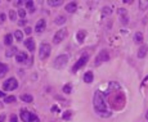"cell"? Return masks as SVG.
Listing matches in <instances>:
<instances>
[{
    "label": "cell",
    "instance_id": "6da1fadb",
    "mask_svg": "<svg viewBox=\"0 0 148 122\" xmlns=\"http://www.w3.org/2000/svg\"><path fill=\"white\" fill-rule=\"evenodd\" d=\"M93 105H94V109L98 115H100L102 117H109L111 113L107 109V103L105 100V96H103L102 91L97 90L94 93V96H93Z\"/></svg>",
    "mask_w": 148,
    "mask_h": 122
},
{
    "label": "cell",
    "instance_id": "7a4b0ae2",
    "mask_svg": "<svg viewBox=\"0 0 148 122\" xmlns=\"http://www.w3.org/2000/svg\"><path fill=\"white\" fill-rule=\"evenodd\" d=\"M67 62H68V55L67 54H61L54 59L53 66H54V68H57V70H62V68L66 67Z\"/></svg>",
    "mask_w": 148,
    "mask_h": 122
},
{
    "label": "cell",
    "instance_id": "3957f363",
    "mask_svg": "<svg viewBox=\"0 0 148 122\" xmlns=\"http://www.w3.org/2000/svg\"><path fill=\"white\" fill-rule=\"evenodd\" d=\"M50 52H52V46L49 45V44H46V43H43L41 45H40V49H39V57H40V59L45 60L46 58H49Z\"/></svg>",
    "mask_w": 148,
    "mask_h": 122
},
{
    "label": "cell",
    "instance_id": "277c9868",
    "mask_svg": "<svg viewBox=\"0 0 148 122\" xmlns=\"http://www.w3.org/2000/svg\"><path fill=\"white\" fill-rule=\"evenodd\" d=\"M18 87V81L14 79V77H10V79L5 80L4 84H3V89L5 91H12V90H16Z\"/></svg>",
    "mask_w": 148,
    "mask_h": 122
},
{
    "label": "cell",
    "instance_id": "5b68a950",
    "mask_svg": "<svg viewBox=\"0 0 148 122\" xmlns=\"http://www.w3.org/2000/svg\"><path fill=\"white\" fill-rule=\"evenodd\" d=\"M88 59H89V55L88 54H83L80 58H79V60H76V63L73 64V67H72V72H76V71H79L80 68H83L85 64L88 63Z\"/></svg>",
    "mask_w": 148,
    "mask_h": 122
},
{
    "label": "cell",
    "instance_id": "8992f818",
    "mask_svg": "<svg viewBox=\"0 0 148 122\" xmlns=\"http://www.w3.org/2000/svg\"><path fill=\"white\" fill-rule=\"evenodd\" d=\"M21 120L23 122H34V121H39V118L36 117V116L34 115V113L29 112V110H24L22 109L21 110Z\"/></svg>",
    "mask_w": 148,
    "mask_h": 122
},
{
    "label": "cell",
    "instance_id": "52a82bcc",
    "mask_svg": "<svg viewBox=\"0 0 148 122\" xmlns=\"http://www.w3.org/2000/svg\"><path fill=\"white\" fill-rule=\"evenodd\" d=\"M108 59H109V54H108V52H107V50H100L99 53H98L97 58H95L94 64H95V66H100L102 63L107 62Z\"/></svg>",
    "mask_w": 148,
    "mask_h": 122
},
{
    "label": "cell",
    "instance_id": "ba28073f",
    "mask_svg": "<svg viewBox=\"0 0 148 122\" xmlns=\"http://www.w3.org/2000/svg\"><path fill=\"white\" fill-rule=\"evenodd\" d=\"M66 36H67V30H66V28L58 30V31L56 32V35H54V37H53V43H54V44L62 43V41H63L64 39H66Z\"/></svg>",
    "mask_w": 148,
    "mask_h": 122
},
{
    "label": "cell",
    "instance_id": "9c48e42d",
    "mask_svg": "<svg viewBox=\"0 0 148 122\" xmlns=\"http://www.w3.org/2000/svg\"><path fill=\"white\" fill-rule=\"evenodd\" d=\"M117 14L120 17V21H121L122 24H128L129 23V16H128V10L124 9V8H119L117 9Z\"/></svg>",
    "mask_w": 148,
    "mask_h": 122
},
{
    "label": "cell",
    "instance_id": "30bf717a",
    "mask_svg": "<svg viewBox=\"0 0 148 122\" xmlns=\"http://www.w3.org/2000/svg\"><path fill=\"white\" fill-rule=\"evenodd\" d=\"M27 59H29V57H27V54L24 52H18L17 54H16V60H17L18 63H26Z\"/></svg>",
    "mask_w": 148,
    "mask_h": 122
},
{
    "label": "cell",
    "instance_id": "8fae6325",
    "mask_svg": "<svg viewBox=\"0 0 148 122\" xmlns=\"http://www.w3.org/2000/svg\"><path fill=\"white\" fill-rule=\"evenodd\" d=\"M45 26H46L45 19H39V21L36 22V24H35V31L36 32H43L44 30H45Z\"/></svg>",
    "mask_w": 148,
    "mask_h": 122
},
{
    "label": "cell",
    "instance_id": "7c38bea8",
    "mask_svg": "<svg viewBox=\"0 0 148 122\" xmlns=\"http://www.w3.org/2000/svg\"><path fill=\"white\" fill-rule=\"evenodd\" d=\"M24 46L27 48V50H30V52H34L35 50V40L34 39H26L24 40Z\"/></svg>",
    "mask_w": 148,
    "mask_h": 122
},
{
    "label": "cell",
    "instance_id": "4fadbf2b",
    "mask_svg": "<svg viewBox=\"0 0 148 122\" xmlns=\"http://www.w3.org/2000/svg\"><path fill=\"white\" fill-rule=\"evenodd\" d=\"M147 53H148V45H142L141 48L138 49V53H136V55H138V58H144L147 55Z\"/></svg>",
    "mask_w": 148,
    "mask_h": 122
},
{
    "label": "cell",
    "instance_id": "5bb4252c",
    "mask_svg": "<svg viewBox=\"0 0 148 122\" xmlns=\"http://www.w3.org/2000/svg\"><path fill=\"white\" fill-rule=\"evenodd\" d=\"M76 9H77V4L75 1H71L66 5V12L67 13H75Z\"/></svg>",
    "mask_w": 148,
    "mask_h": 122
},
{
    "label": "cell",
    "instance_id": "9a60e30c",
    "mask_svg": "<svg viewBox=\"0 0 148 122\" xmlns=\"http://www.w3.org/2000/svg\"><path fill=\"white\" fill-rule=\"evenodd\" d=\"M93 80H94V76H93V72L88 71L84 75V81L86 82V84H92Z\"/></svg>",
    "mask_w": 148,
    "mask_h": 122
},
{
    "label": "cell",
    "instance_id": "2e32d148",
    "mask_svg": "<svg viewBox=\"0 0 148 122\" xmlns=\"http://www.w3.org/2000/svg\"><path fill=\"white\" fill-rule=\"evenodd\" d=\"M133 40H134L135 44H142L143 43V34H142V32H135Z\"/></svg>",
    "mask_w": 148,
    "mask_h": 122
},
{
    "label": "cell",
    "instance_id": "e0dca14e",
    "mask_svg": "<svg viewBox=\"0 0 148 122\" xmlns=\"http://www.w3.org/2000/svg\"><path fill=\"white\" fill-rule=\"evenodd\" d=\"M85 36H86V31H85V30H80V31L76 34V40H77L79 43H83Z\"/></svg>",
    "mask_w": 148,
    "mask_h": 122
},
{
    "label": "cell",
    "instance_id": "ac0fdd59",
    "mask_svg": "<svg viewBox=\"0 0 148 122\" xmlns=\"http://www.w3.org/2000/svg\"><path fill=\"white\" fill-rule=\"evenodd\" d=\"M21 100L22 102H26V103H31V102L34 100V98H32V95H30V94H22V95H21Z\"/></svg>",
    "mask_w": 148,
    "mask_h": 122
},
{
    "label": "cell",
    "instance_id": "d6986e66",
    "mask_svg": "<svg viewBox=\"0 0 148 122\" xmlns=\"http://www.w3.org/2000/svg\"><path fill=\"white\" fill-rule=\"evenodd\" d=\"M4 44H5V45H8V46L12 45V44H13V35H10V34L5 35V37H4Z\"/></svg>",
    "mask_w": 148,
    "mask_h": 122
},
{
    "label": "cell",
    "instance_id": "ffe728a7",
    "mask_svg": "<svg viewBox=\"0 0 148 122\" xmlns=\"http://www.w3.org/2000/svg\"><path fill=\"white\" fill-rule=\"evenodd\" d=\"M17 50H18V49L16 48V46H14V48H10V49H8V50L5 52V55H7V57H13L14 54H17V53H18Z\"/></svg>",
    "mask_w": 148,
    "mask_h": 122
},
{
    "label": "cell",
    "instance_id": "44dd1931",
    "mask_svg": "<svg viewBox=\"0 0 148 122\" xmlns=\"http://www.w3.org/2000/svg\"><path fill=\"white\" fill-rule=\"evenodd\" d=\"M8 72V66L4 63H0V77H3Z\"/></svg>",
    "mask_w": 148,
    "mask_h": 122
},
{
    "label": "cell",
    "instance_id": "7402d4cb",
    "mask_svg": "<svg viewBox=\"0 0 148 122\" xmlns=\"http://www.w3.org/2000/svg\"><path fill=\"white\" fill-rule=\"evenodd\" d=\"M48 4L50 5V7H59V5L63 4V1H62V0H49Z\"/></svg>",
    "mask_w": 148,
    "mask_h": 122
},
{
    "label": "cell",
    "instance_id": "603a6c76",
    "mask_svg": "<svg viewBox=\"0 0 148 122\" xmlns=\"http://www.w3.org/2000/svg\"><path fill=\"white\" fill-rule=\"evenodd\" d=\"M66 22V17L64 16H58L56 19H54V23L56 24H63Z\"/></svg>",
    "mask_w": 148,
    "mask_h": 122
},
{
    "label": "cell",
    "instance_id": "cb8c5ba5",
    "mask_svg": "<svg viewBox=\"0 0 148 122\" xmlns=\"http://www.w3.org/2000/svg\"><path fill=\"white\" fill-rule=\"evenodd\" d=\"M139 8H141V10L148 9V0H141L139 1Z\"/></svg>",
    "mask_w": 148,
    "mask_h": 122
},
{
    "label": "cell",
    "instance_id": "d4e9b609",
    "mask_svg": "<svg viewBox=\"0 0 148 122\" xmlns=\"http://www.w3.org/2000/svg\"><path fill=\"white\" fill-rule=\"evenodd\" d=\"M14 37H16V40L22 41V40H23V32L20 31V30H17V31L14 32Z\"/></svg>",
    "mask_w": 148,
    "mask_h": 122
},
{
    "label": "cell",
    "instance_id": "484cf974",
    "mask_svg": "<svg viewBox=\"0 0 148 122\" xmlns=\"http://www.w3.org/2000/svg\"><path fill=\"white\" fill-rule=\"evenodd\" d=\"M4 102L7 104H10V103H14L16 102V96L14 95H9V96H5L4 98Z\"/></svg>",
    "mask_w": 148,
    "mask_h": 122
},
{
    "label": "cell",
    "instance_id": "4316f807",
    "mask_svg": "<svg viewBox=\"0 0 148 122\" xmlns=\"http://www.w3.org/2000/svg\"><path fill=\"white\" fill-rule=\"evenodd\" d=\"M26 7L30 9V12L34 13L35 12V7H34V1H31V0H29V1H26Z\"/></svg>",
    "mask_w": 148,
    "mask_h": 122
},
{
    "label": "cell",
    "instance_id": "83f0119b",
    "mask_svg": "<svg viewBox=\"0 0 148 122\" xmlns=\"http://www.w3.org/2000/svg\"><path fill=\"white\" fill-rule=\"evenodd\" d=\"M71 91H72V86H71L70 84L64 85V86H63V93H64V94H70Z\"/></svg>",
    "mask_w": 148,
    "mask_h": 122
},
{
    "label": "cell",
    "instance_id": "f1b7e54d",
    "mask_svg": "<svg viewBox=\"0 0 148 122\" xmlns=\"http://www.w3.org/2000/svg\"><path fill=\"white\" fill-rule=\"evenodd\" d=\"M102 13H103V16H109L112 13V10H111V8L109 7H105L103 8V10H102Z\"/></svg>",
    "mask_w": 148,
    "mask_h": 122
},
{
    "label": "cell",
    "instance_id": "f546056e",
    "mask_svg": "<svg viewBox=\"0 0 148 122\" xmlns=\"http://www.w3.org/2000/svg\"><path fill=\"white\" fill-rule=\"evenodd\" d=\"M9 18H10V21H13V22H14V21H16V18H17V13H16L13 9L9 12Z\"/></svg>",
    "mask_w": 148,
    "mask_h": 122
},
{
    "label": "cell",
    "instance_id": "4dcf8cb0",
    "mask_svg": "<svg viewBox=\"0 0 148 122\" xmlns=\"http://www.w3.org/2000/svg\"><path fill=\"white\" fill-rule=\"evenodd\" d=\"M18 16H20L21 18L24 19V17H26V10H24V9H20V10H18Z\"/></svg>",
    "mask_w": 148,
    "mask_h": 122
},
{
    "label": "cell",
    "instance_id": "1f68e13d",
    "mask_svg": "<svg viewBox=\"0 0 148 122\" xmlns=\"http://www.w3.org/2000/svg\"><path fill=\"white\" fill-rule=\"evenodd\" d=\"M68 118H71V110H67L63 115V120H68Z\"/></svg>",
    "mask_w": 148,
    "mask_h": 122
},
{
    "label": "cell",
    "instance_id": "d6a6232c",
    "mask_svg": "<svg viewBox=\"0 0 148 122\" xmlns=\"http://www.w3.org/2000/svg\"><path fill=\"white\" fill-rule=\"evenodd\" d=\"M9 122H18V118H17V116H16V115H12V116H10V118H9Z\"/></svg>",
    "mask_w": 148,
    "mask_h": 122
},
{
    "label": "cell",
    "instance_id": "836d02e7",
    "mask_svg": "<svg viewBox=\"0 0 148 122\" xmlns=\"http://www.w3.org/2000/svg\"><path fill=\"white\" fill-rule=\"evenodd\" d=\"M4 21H5V14L4 13H0V24L4 23Z\"/></svg>",
    "mask_w": 148,
    "mask_h": 122
},
{
    "label": "cell",
    "instance_id": "e575fe53",
    "mask_svg": "<svg viewBox=\"0 0 148 122\" xmlns=\"http://www.w3.org/2000/svg\"><path fill=\"white\" fill-rule=\"evenodd\" d=\"M24 32H26L27 35H30L32 32V28H31V27H26V28H24Z\"/></svg>",
    "mask_w": 148,
    "mask_h": 122
},
{
    "label": "cell",
    "instance_id": "d590c367",
    "mask_svg": "<svg viewBox=\"0 0 148 122\" xmlns=\"http://www.w3.org/2000/svg\"><path fill=\"white\" fill-rule=\"evenodd\" d=\"M26 23H27V21H26V19H24V21H23V19H22V21L18 22V24H20V26H24V24H26Z\"/></svg>",
    "mask_w": 148,
    "mask_h": 122
},
{
    "label": "cell",
    "instance_id": "8d00e7d4",
    "mask_svg": "<svg viewBox=\"0 0 148 122\" xmlns=\"http://www.w3.org/2000/svg\"><path fill=\"white\" fill-rule=\"evenodd\" d=\"M5 120V115H0V122H4Z\"/></svg>",
    "mask_w": 148,
    "mask_h": 122
},
{
    "label": "cell",
    "instance_id": "74e56055",
    "mask_svg": "<svg viewBox=\"0 0 148 122\" xmlns=\"http://www.w3.org/2000/svg\"><path fill=\"white\" fill-rule=\"evenodd\" d=\"M22 4H23V1H14V5H17V7H20Z\"/></svg>",
    "mask_w": 148,
    "mask_h": 122
},
{
    "label": "cell",
    "instance_id": "f35d334b",
    "mask_svg": "<svg viewBox=\"0 0 148 122\" xmlns=\"http://www.w3.org/2000/svg\"><path fill=\"white\" fill-rule=\"evenodd\" d=\"M52 110H53V112H57V110H58V107H56V105H53V107H52Z\"/></svg>",
    "mask_w": 148,
    "mask_h": 122
},
{
    "label": "cell",
    "instance_id": "ab89813d",
    "mask_svg": "<svg viewBox=\"0 0 148 122\" xmlns=\"http://www.w3.org/2000/svg\"><path fill=\"white\" fill-rule=\"evenodd\" d=\"M0 98H5V94H4V91H1V90H0Z\"/></svg>",
    "mask_w": 148,
    "mask_h": 122
},
{
    "label": "cell",
    "instance_id": "60d3db41",
    "mask_svg": "<svg viewBox=\"0 0 148 122\" xmlns=\"http://www.w3.org/2000/svg\"><path fill=\"white\" fill-rule=\"evenodd\" d=\"M146 118H147V121H148V112L146 113Z\"/></svg>",
    "mask_w": 148,
    "mask_h": 122
}]
</instances>
